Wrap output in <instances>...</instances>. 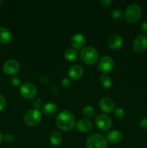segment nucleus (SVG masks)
Returning <instances> with one entry per match:
<instances>
[{
  "instance_id": "obj_6",
  "label": "nucleus",
  "mask_w": 147,
  "mask_h": 148,
  "mask_svg": "<svg viewBox=\"0 0 147 148\" xmlns=\"http://www.w3.org/2000/svg\"><path fill=\"white\" fill-rule=\"evenodd\" d=\"M20 95L26 99H31L35 96L37 93V89L33 84L30 82H25L20 86Z\"/></svg>"
},
{
  "instance_id": "obj_8",
  "label": "nucleus",
  "mask_w": 147,
  "mask_h": 148,
  "mask_svg": "<svg viewBox=\"0 0 147 148\" xmlns=\"http://www.w3.org/2000/svg\"><path fill=\"white\" fill-rule=\"evenodd\" d=\"M114 62L110 56H104L99 60L98 69L102 73H108L113 69Z\"/></svg>"
},
{
  "instance_id": "obj_15",
  "label": "nucleus",
  "mask_w": 147,
  "mask_h": 148,
  "mask_svg": "<svg viewBox=\"0 0 147 148\" xmlns=\"http://www.w3.org/2000/svg\"><path fill=\"white\" fill-rule=\"evenodd\" d=\"M106 140L111 144H118L122 140V133L118 130H112L107 134Z\"/></svg>"
},
{
  "instance_id": "obj_10",
  "label": "nucleus",
  "mask_w": 147,
  "mask_h": 148,
  "mask_svg": "<svg viewBox=\"0 0 147 148\" xmlns=\"http://www.w3.org/2000/svg\"><path fill=\"white\" fill-rule=\"evenodd\" d=\"M20 64L18 63V62H17L16 60H13V59L7 61L3 66L4 72L8 75H15L20 71Z\"/></svg>"
},
{
  "instance_id": "obj_1",
  "label": "nucleus",
  "mask_w": 147,
  "mask_h": 148,
  "mask_svg": "<svg viewBox=\"0 0 147 148\" xmlns=\"http://www.w3.org/2000/svg\"><path fill=\"white\" fill-rule=\"evenodd\" d=\"M56 122L59 129L63 131H70L76 124V119L71 111L64 110L57 116Z\"/></svg>"
},
{
  "instance_id": "obj_27",
  "label": "nucleus",
  "mask_w": 147,
  "mask_h": 148,
  "mask_svg": "<svg viewBox=\"0 0 147 148\" xmlns=\"http://www.w3.org/2000/svg\"><path fill=\"white\" fill-rule=\"evenodd\" d=\"M10 82L12 83V85H14V86H21V79L18 77H12L10 79Z\"/></svg>"
},
{
  "instance_id": "obj_19",
  "label": "nucleus",
  "mask_w": 147,
  "mask_h": 148,
  "mask_svg": "<svg viewBox=\"0 0 147 148\" xmlns=\"http://www.w3.org/2000/svg\"><path fill=\"white\" fill-rule=\"evenodd\" d=\"M50 143L52 145L57 147L62 143V135L59 132L53 131L50 134Z\"/></svg>"
},
{
  "instance_id": "obj_12",
  "label": "nucleus",
  "mask_w": 147,
  "mask_h": 148,
  "mask_svg": "<svg viewBox=\"0 0 147 148\" xmlns=\"http://www.w3.org/2000/svg\"><path fill=\"white\" fill-rule=\"evenodd\" d=\"M99 106L103 112L111 113L112 111H114L115 104H114V102L110 98H108V97H105V98H102L99 101Z\"/></svg>"
},
{
  "instance_id": "obj_30",
  "label": "nucleus",
  "mask_w": 147,
  "mask_h": 148,
  "mask_svg": "<svg viewBox=\"0 0 147 148\" xmlns=\"http://www.w3.org/2000/svg\"><path fill=\"white\" fill-rule=\"evenodd\" d=\"M140 30H141V33L144 34L147 33V20H145L141 23L140 25Z\"/></svg>"
},
{
  "instance_id": "obj_20",
  "label": "nucleus",
  "mask_w": 147,
  "mask_h": 148,
  "mask_svg": "<svg viewBox=\"0 0 147 148\" xmlns=\"http://www.w3.org/2000/svg\"><path fill=\"white\" fill-rule=\"evenodd\" d=\"M64 56L66 60L72 62V61H75L76 59H77L79 53L74 49H69L65 51Z\"/></svg>"
},
{
  "instance_id": "obj_34",
  "label": "nucleus",
  "mask_w": 147,
  "mask_h": 148,
  "mask_svg": "<svg viewBox=\"0 0 147 148\" xmlns=\"http://www.w3.org/2000/svg\"><path fill=\"white\" fill-rule=\"evenodd\" d=\"M2 4H3V1H1V0H0V6H1Z\"/></svg>"
},
{
  "instance_id": "obj_24",
  "label": "nucleus",
  "mask_w": 147,
  "mask_h": 148,
  "mask_svg": "<svg viewBox=\"0 0 147 148\" xmlns=\"http://www.w3.org/2000/svg\"><path fill=\"white\" fill-rule=\"evenodd\" d=\"M125 111L122 108H117L114 109L113 115L117 119H122L125 116Z\"/></svg>"
},
{
  "instance_id": "obj_11",
  "label": "nucleus",
  "mask_w": 147,
  "mask_h": 148,
  "mask_svg": "<svg viewBox=\"0 0 147 148\" xmlns=\"http://www.w3.org/2000/svg\"><path fill=\"white\" fill-rule=\"evenodd\" d=\"M86 43V38L81 33L74 34L71 38V44L76 49H84Z\"/></svg>"
},
{
  "instance_id": "obj_3",
  "label": "nucleus",
  "mask_w": 147,
  "mask_h": 148,
  "mask_svg": "<svg viewBox=\"0 0 147 148\" xmlns=\"http://www.w3.org/2000/svg\"><path fill=\"white\" fill-rule=\"evenodd\" d=\"M124 15L125 20L128 23H136L141 17V10L137 4H131L127 7Z\"/></svg>"
},
{
  "instance_id": "obj_17",
  "label": "nucleus",
  "mask_w": 147,
  "mask_h": 148,
  "mask_svg": "<svg viewBox=\"0 0 147 148\" xmlns=\"http://www.w3.org/2000/svg\"><path fill=\"white\" fill-rule=\"evenodd\" d=\"M12 39V35L11 32L6 27H0V42L4 44H7L11 42Z\"/></svg>"
},
{
  "instance_id": "obj_32",
  "label": "nucleus",
  "mask_w": 147,
  "mask_h": 148,
  "mask_svg": "<svg viewBox=\"0 0 147 148\" xmlns=\"http://www.w3.org/2000/svg\"><path fill=\"white\" fill-rule=\"evenodd\" d=\"M139 125L141 129L147 130V118H143L140 121Z\"/></svg>"
},
{
  "instance_id": "obj_18",
  "label": "nucleus",
  "mask_w": 147,
  "mask_h": 148,
  "mask_svg": "<svg viewBox=\"0 0 147 148\" xmlns=\"http://www.w3.org/2000/svg\"><path fill=\"white\" fill-rule=\"evenodd\" d=\"M42 111L44 114L47 116H51L54 114L57 111V106L53 102H48L44 104Z\"/></svg>"
},
{
  "instance_id": "obj_29",
  "label": "nucleus",
  "mask_w": 147,
  "mask_h": 148,
  "mask_svg": "<svg viewBox=\"0 0 147 148\" xmlns=\"http://www.w3.org/2000/svg\"><path fill=\"white\" fill-rule=\"evenodd\" d=\"M14 139L15 138H14V135H12V134H6L3 137V140H4L6 143H12Z\"/></svg>"
},
{
  "instance_id": "obj_5",
  "label": "nucleus",
  "mask_w": 147,
  "mask_h": 148,
  "mask_svg": "<svg viewBox=\"0 0 147 148\" xmlns=\"http://www.w3.org/2000/svg\"><path fill=\"white\" fill-rule=\"evenodd\" d=\"M41 113L37 109H30L25 114L24 117V123L30 127H35L40 124L41 121Z\"/></svg>"
},
{
  "instance_id": "obj_28",
  "label": "nucleus",
  "mask_w": 147,
  "mask_h": 148,
  "mask_svg": "<svg viewBox=\"0 0 147 148\" xmlns=\"http://www.w3.org/2000/svg\"><path fill=\"white\" fill-rule=\"evenodd\" d=\"M99 4L104 8H109L112 5V1L111 0H100Z\"/></svg>"
},
{
  "instance_id": "obj_26",
  "label": "nucleus",
  "mask_w": 147,
  "mask_h": 148,
  "mask_svg": "<svg viewBox=\"0 0 147 148\" xmlns=\"http://www.w3.org/2000/svg\"><path fill=\"white\" fill-rule=\"evenodd\" d=\"M42 104H43V101L39 98H35V99H33V102H32V105L34 107L35 109H37V108H40Z\"/></svg>"
},
{
  "instance_id": "obj_16",
  "label": "nucleus",
  "mask_w": 147,
  "mask_h": 148,
  "mask_svg": "<svg viewBox=\"0 0 147 148\" xmlns=\"http://www.w3.org/2000/svg\"><path fill=\"white\" fill-rule=\"evenodd\" d=\"M76 129L81 132H88L92 129V123L86 119H82L76 123Z\"/></svg>"
},
{
  "instance_id": "obj_23",
  "label": "nucleus",
  "mask_w": 147,
  "mask_h": 148,
  "mask_svg": "<svg viewBox=\"0 0 147 148\" xmlns=\"http://www.w3.org/2000/svg\"><path fill=\"white\" fill-rule=\"evenodd\" d=\"M123 13L122 11L120 9H114L111 12V17L114 20H120L122 17Z\"/></svg>"
},
{
  "instance_id": "obj_21",
  "label": "nucleus",
  "mask_w": 147,
  "mask_h": 148,
  "mask_svg": "<svg viewBox=\"0 0 147 148\" xmlns=\"http://www.w3.org/2000/svg\"><path fill=\"white\" fill-rule=\"evenodd\" d=\"M82 114L86 118L92 119L95 116V110L91 106H86L82 109Z\"/></svg>"
},
{
  "instance_id": "obj_9",
  "label": "nucleus",
  "mask_w": 147,
  "mask_h": 148,
  "mask_svg": "<svg viewBox=\"0 0 147 148\" xmlns=\"http://www.w3.org/2000/svg\"><path fill=\"white\" fill-rule=\"evenodd\" d=\"M133 50L136 53H142L147 49V36L146 35H139L135 38L133 44Z\"/></svg>"
},
{
  "instance_id": "obj_4",
  "label": "nucleus",
  "mask_w": 147,
  "mask_h": 148,
  "mask_svg": "<svg viewBox=\"0 0 147 148\" xmlns=\"http://www.w3.org/2000/svg\"><path fill=\"white\" fill-rule=\"evenodd\" d=\"M86 145L87 148H106L108 140L102 134H93L88 137Z\"/></svg>"
},
{
  "instance_id": "obj_25",
  "label": "nucleus",
  "mask_w": 147,
  "mask_h": 148,
  "mask_svg": "<svg viewBox=\"0 0 147 148\" xmlns=\"http://www.w3.org/2000/svg\"><path fill=\"white\" fill-rule=\"evenodd\" d=\"M61 85L64 89H68V88H69L71 86V81L69 79H68V78H64L61 82Z\"/></svg>"
},
{
  "instance_id": "obj_7",
  "label": "nucleus",
  "mask_w": 147,
  "mask_h": 148,
  "mask_svg": "<svg viewBox=\"0 0 147 148\" xmlns=\"http://www.w3.org/2000/svg\"><path fill=\"white\" fill-rule=\"evenodd\" d=\"M95 124L102 131H108L112 127V120L106 114H99L95 119Z\"/></svg>"
},
{
  "instance_id": "obj_22",
  "label": "nucleus",
  "mask_w": 147,
  "mask_h": 148,
  "mask_svg": "<svg viewBox=\"0 0 147 148\" xmlns=\"http://www.w3.org/2000/svg\"><path fill=\"white\" fill-rule=\"evenodd\" d=\"M99 82H100L101 85L105 88H110L112 85V79L108 75H101L99 77Z\"/></svg>"
},
{
  "instance_id": "obj_33",
  "label": "nucleus",
  "mask_w": 147,
  "mask_h": 148,
  "mask_svg": "<svg viewBox=\"0 0 147 148\" xmlns=\"http://www.w3.org/2000/svg\"><path fill=\"white\" fill-rule=\"evenodd\" d=\"M2 141H3V136H2V134L0 133V144L2 143Z\"/></svg>"
},
{
  "instance_id": "obj_2",
  "label": "nucleus",
  "mask_w": 147,
  "mask_h": 148,
  "mask_svg": "<svg viewBox=\"0 0 147 148\" xmlns=\"http://www.w3.org/2000/svg\"><path fill=\"white\" fill-rule=\"evenodd\" d=\"M98 52L92 46H87L82 49L80 53V58L82 62L87 65H93L98 60Z\"/></svg>"
},
{
  "instance_id": "obj_31",
  "label": "nucleus",
  "mask_w": 147,
  "mask_h": 148,
  "mask_svg": "<svg viewBox=\"0 0 147 148\" xmlns=\"http://www.w3.org/2000/svg\"><path fill=\"white\" fill-rule=\"evenodd\" d=\"M6 106V99L2 95L0 94V112Z\"/></svg>"
},
{
  "instance_id": "obj_13",
  "label": "nucleus",
  "mask_w": 147,
  "mask_h": 148,
  "mask_svg": "<svg viewBox=\"0 0 147 148\" xmlns=\"http://www.w3.org/2000/svg\"><path fill=\"white\" fill-rule=\"evenodd\" d=\"M108 43V46L110 49H113V50H117L122 46L123 40L120 35L114 34L109 38Z\"/></svg>"
},
{
  "instance_id": "obj_35",
  "label": "nucleus",
  "mask_w": 147,
  "mask_h": 148,
  "mask_svg": "<svg viewBox=\"0 0 147 148\" xmlns=\"http://www.w3.org/2000/svg\"><path fill=\"white\" fill-rule=\"evenodd\" d=\"M127 148H130V147H127Z\"/></svg>"
},
{
  "instance_id": "obj_14",
  "label": "nucleus",
  "mask_w": 147,
  "mask_h": 148,
  "mask_svg": "<svg viewBox=\"0 0 147 148\" xmlns=\"http://www.w3.org/2000/svg\"><path fill=\"white\" fill-rule=\"evenodd\" d=\"M84 69L79 65H74L68 70V75L73 79H78L83 75Z\"/></svg>"
}]
</instances>
